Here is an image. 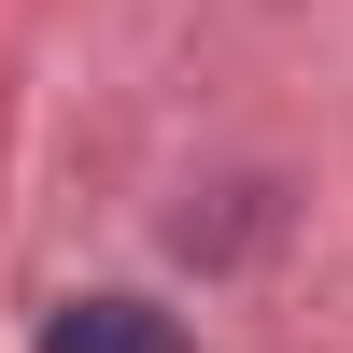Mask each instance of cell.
I'll list each match as a JSON object with an SVG mask.
<instances>
[{
    "instance_id": "cell-1",
    "label": "cell",
    "mask_w": 353,
    "mask_h": 353,
    "mask_svg": "<svg viewBox=\"0 0 353 353\" xmlns=\"http://www.w3.org/2000/svg\"><path fill=\"white\" fill-rule=\"evenodd\" d=\"M43 353H184V325L141 311V297H71V311L43 325Z\"/></svg>"
}]
</instances>
